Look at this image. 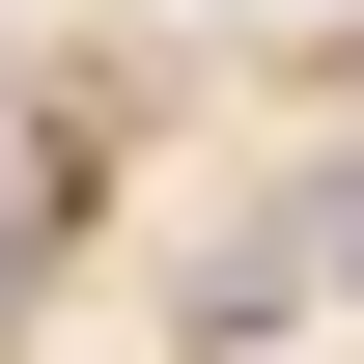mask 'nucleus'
<instances>
[{
    "mask_svg": "<svg viewBox=\"0 0 364 364\" xmlns=\"http://www.w3.org/2000/svg\"><path fill=\"white\" fill-rule=\"evenodd\" d=\"M280 252H309V280H364V140H336L309 196H280Z\"/></svg>",
    "mask_w": 364,
    "mask_h": 364,
    "instance_id": "f257e3e1",
    "label": "nucleus"
}]
</instances>
